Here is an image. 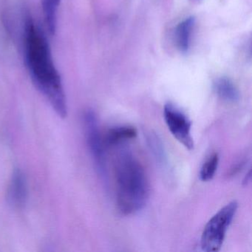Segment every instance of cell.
<instances>
[{
    "instance_id": "7",
    "label": "cell",
    "mask_w": 252,
    "mask_h": 252,
    "mask_svg": "<svg viewBox=\"0 0 252 252\" xmlns=\"http://www.w3.org/2000/svg\"><path fill=\"white\" fill-rule=\"evenodd\" d=\"M195 20L194 17H188L178 25L175 29V42L180 51L188 52L191 44V35L194 30Z\"/></svg>"
},
{
    "instance_id": "8",
    "label": "cell",
    "mask_w": 252,
    "mask_h": 252,
    "mask_svg": "<svg viewBox=\"0 0 252 252\" xmlns=\"http://www.w3.org/2000/svg\"><path fill=\"white\" fill-rule=\"evenodd\" d=\"M214 89L218 96L227 102L236 103L240 100L238 89L228 78L217 79L214 83Z\"/></svg>"
},
{
    "instance_id": "1",
    "label": "cell",
    "mask_w": 252,
    "mask_h": 252,
    "mask_svg": "<svg viewBox=\"0 0 252 252\" xmlns=\"http://www.w3.org/2000/svg\"><path fill=\"white\" fill-rule=\"evenodd\" d=\"M25 63L34 86L61 118L67 116V104L60 72L53 58L46 33L30 14L23 28Z\"/></svg>"
},
{
    "instance_id": "4",
    "label": "cell",
    "mask_w": 252,
    "mask_h": 252,
    "mask_svg": "<svg viewBox=\"0 0 252 252\" xmlns=\"http://www.w3.org/2000/svg\"><path fill=\"white\" fill-rule=\"evenodd\" d=\"M87 142L100 176L107 179V162L104 152V141L100 133L98 119L95 112L88 110L84 115Z\"/></svg>"
},
{
    "instance_id": "5",
    "label": "cell",
    "mask_w": 252,
    "mask_h": 252,
    "mask_svg": "<svg viewBox=\"0 0 252 252\" xmlns=\"http://www.w3.org/2000/svg\"><path fill=\"white\" fill-rule=\"evenodd\" d=\"M163 119L169 132L189 150L194 149V140L191 135V122L188 116L172 103L165 104Z\"/></svg>"
},
{
    "instance_id": "10",
    "label": "cell",
    "mask_w": 252,
    "mask_h": 252,
    "mask_svg": "<svg viewBox=\"0 0 252 252\" xmlns=\"http://www.w3.org/2000/svg\"><path fill=\"white\" fill-rule=\"evenodd\" d=\"M61 0H42V8L45 26L51 36L55 35L57 29V16Z\"/></svg>"
},
{
    "instance_id": "11",
    "label": "cell",
    "mask_w": 252,
    "mask_h": 252,
    "mask_svg": "<svg viewBox=\"0 0 252 252\" xmlns=\"http://www.w3.org/2000/svg\"><path fill=\"white\" fill-rule=\"evenodd\" d=\"M147 142L156 161L162 168L168 166V157L160 137L153 132L147 134Z\"/></svg>"
},
{
    "instance_id": "12",
    "label": "cell",
    "mask_w": 252,
    "mask_h": 252,
    "mask_svg": "<svg viewBox=\"0 0 252 252\" xmlns=\"http://www.w3.org/2000/svg\"><path fill=\"white\" fill-rule=\"evenodd\" d=\"M219 155L214 153L206 159L200 171V178L203 182L213 179L219 165Z\"/></svg>"
},
{
    "instance_id": "2",
    "label": "cell",
    "mask_w": 252,
    "mask_h": 252,
    "mask_svg": "<svg viewBox=\"0 0 252 252\" xmlns=\"http://www.w3.org/2000/svg\"><path fill=\"white\" fill-rule=\"evenodd\" d=\"M116 204L121 213H138L147 204L150 184L144 166L130 150L122 149L113 163Z\"/></svg>"
},
{
    "instance_id": "9",
    "label": "cell",
    "mask_w": 252,
    "mask_h": 252,
    "mask_svg": "<svg viewBox=\"0 0 252 252\" xmlns=\"http://www.w3.org/2000/svg\"><path fill=\"white\" fill-rule=\"evenodd\" d=\"M137 130L130 126H119L111 128L106 135L107 145L116 147L125 141L133 139L136 137Z\"/></svg>"
},
{
    "instance_id": "3",
    "label": "cell",
    "mask_w": 252,
    "mask_h": 252,
    "mask_svg": "<svg viewBox=\"0 0 252 252\" xmlns=\"http://www.w3.org/2000/svg\"><path fill=\"white\" fill-rule=\"evenodd\" d=\"M237 208L238 203L233 200L220 209L208 221L200 238L202 250L206 252H216L221 249Z\"/></svg>"
},
{
    "instance_id": "6",
    "label": "cell",
    "mask_w": 252,
    "mask_h": 252,
    "mask_svg": "<svg viewBox=\"0 0 252 252\" xmlns=\"http://www.w3.org/2000/svg\"><path fill=\"white\" fill-rule=\"evenodd\" d=\"M29 195L28 183L26 177L20 169H16L11 176L8 191L7 198L10 205L17 209L24 207Z\"/></svg>"
}]
</instances>
